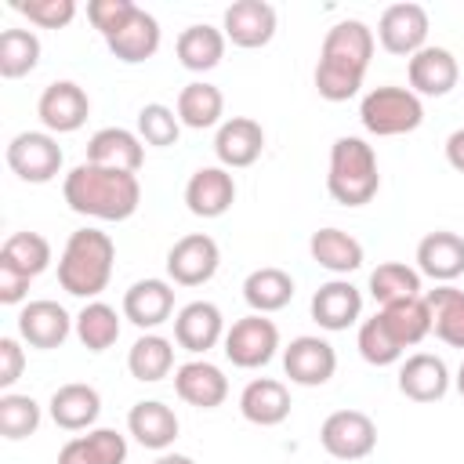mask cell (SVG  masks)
I'll return each instance as SVG.
<instances>
[{
	"label": "cell",
	"mask_w": 464,
	"mask_h": 464,
	"mask_svg": "<svg viewBox=\"0 0 464 464\" xmlns=\"http://www.w3.org/2000/svg\"><path fill=\"white\" fill-rule=\"evenodd\" d=\"M373 58V29L359 18H344L326 29L315 65V91L326 102H348L359 94Z\"/></svg>",
	"instance_id": "cell-1"
},
{
	"label": "cell",
	"mask_w": 464,
	"mask_h": 464,
	"mask_svg": "<svg viewBox=\"0 0 464 464\" xmlns=\"http://www.w3.org/2000/svg\"><path fill=\"white\" fill-rule=\"evenodd\" d=\"M62 196H65L69 210H76L83 218L127 221L141 203V181L130 170H109V167H94L83 160L65 174Z\"/></svg>",
	"instance_id": "cell-2"
},
{
	"label": "cell",
	"mask_w": 464,
	"mask_h": 464,
	"mask_svg": "<svg viewBox=\"0 0 464 464\" xmlns=\"http://www.w3.org/2000/svg\"><path fill=\"white\" fill-rule=\"evenodd\" d=\"M116 265V243L102 228H76L58 257V283L72 297H98Z\"/></svg>",
	"instance_id": "cell-3"
},
{
	"label": "cell",
	"mask_w": 464,
	"mask_h": 464,
	"mask_svg": "<svg viewBox=\"0 0 464 464\" xmlns=\"http://www.w3.org/2000/svg\"><path fill=\"white\" fill-rule=\"evenodd\" d=\"M326 188L341 207H366L377 188H381V170H377V152L362 138H337L330 145V170H326Z\"/></svg>",
	"instance_id": "cell-4"
},
{
	"label": "cell",
	"mask_w": 464,
	"mask_h": 464,
	"mask_svg": "<svg viewBox=\"0 0 464 464\" xmlns=\"http://www.w3.org/2000/svg\"><path fill=\"white\" fill-rule=\"evenodd\" d=\"M359 120L370 134L377 138H395V134H410L424 123V105L410 87H373L370 94H362L359 102Z\"/></svg>",
	"instance_id": "cell-5"
},
{
	"label": "cell",
	"mask_w": 464,
	"mask_h": 464,
	"mask_svg": "<svg viewBox=\"0 0 464 464\" xmlns=\"http://www.w3.org/2000/svg\"><path fill=\"white\" fill-rule=\"evenodd\" d=\"M279 348V326L268 319V315H243L236 319L228 330H225V355L232 366L239 370H257V366H268L272 355Z\"/></svg>",
	"instance_id": "cell-6"
},
{
	"label": "cell",
	"mask_w": 464,
	"mask_h": 464,
	"mask_svg": "<svg viewBox=\"0 0 464 464\" xmlns=\"http://www.w3.org/2000/svg\"><path fill=\"white\" fill-rule=\"evenodd\" d=\"M319 442L337 460H362L377 446V424L362 410H334L319 428Z\"/></svg>",
	"instance_id": "cell-7"
},
{
	"label": "cell",
	"mask_w": 464,
	"mask_h": 464,
	"mask_svg": "<svg viewBox=\"0 0 464 464\" xmlns=\"http://www.w3.org/2000/svg\"><path fill=\"white\" fill-rule=\"evenodd\" d=\"M7 167L29 185H44L62 170V145L51 130H22L7 141Z\"/></svg>",
	"instance_id": "cell-8"
},
{
	"label": "cell",
	"mask_w": 464,
	"mask_h": 464,
	"mask_svg": "<svg viewBox=\"0 0 464 464\" xmlns=\"http://www.w3.org/2000/svg\"><path fill=\"white\" fill-rule=\"evenodd\" d=\"M221 265V250L207 232H188L167 250V276L178 286H203L214 279Z\"/></svg>",
	"instance_id": "cell-9"
},
{
	"label": "cell",
	"mask_w": 464,
	"mask_h": 464,
	"mask_svg": "<svg viewBox=\"0 0 464 464\" xmlns=\"http://www.w3.org/2000/svg\"><path fill=\"white\" fill-rule=\"evenodd\" d=\"M36 116L51 134H72L87 123L91 116V98L80 83L72 80H54L44 87L40 102H36Z\"/></svg>",
	"instance_id": "cell-10"
},
{
	"label": "cell",
	"mask_w": 464,
	"mask_h": 464,
	"mask_svg": "<svg viewBox=\"0 0 464 464\" xmlns=\"http://www.w3.org/2000/svg\"><path fill=\"white\" fill-rule=\"evenodd\" d=\"M377 40L388 54L413 58L420 47H428V11L420 4H392L384 7L377 22Z\"/></svg>",
	"instance_id": "cell-11"
},
{
	"label": "cell",
	"mask_w": 464,
	"mask_h": 464,
	"mask_svg": "<svg viewBox=\"0 0 464 464\" xmlns=\"http://www.w3.org/2000/svg\"><path fill=\"white\" fill-rule=\"evenodd\" d=\"M283 370L294 384L301 388H319L334 377L337 370V352L330 341L323 337H312V334H301L294 337L286 348H283Z\"/></svg>",
	"instance_id": "cell-12"
},
{
	"label": "cell",
	"mask_w": 464,
	"mask_h": 464,
	"mask_svg": "<svg viewBox=\"0 0 464 464\" xmlns=\"http://www.w3.org/2000/svg\"><path fill=\"white\" fill-rule=\"evenodd\" d=\"M72 326H76V319L58 301H47V297L44 301H29L18 312V337L25 344H33V348H44V352L62 348L65 337L72 334Z\"/></svg>",
	"instance_id": "cell-13"
},
{
	"label": "cell",
	"mask_w": 464,
	"mask_h": 464,
	"mask_svg": "<svg viewBox=\"0 0 464 464\" xmlns=\"http://www.w3.org/2000/svg\"><path fill=\"white\" fill-rule=\"evenodd\" d=\"M406 80H410V91L420 98H442L457 87L460 80V65L457 58L446 51V47H420L410 62H406Z\"/></svg>",
	"instance_id": "cell-14"
},
{
	"label": "cell",
	"mask_w": 464,
	"mask_h": 464,
	"mask_svg": "<svg viewBox=\"0 0 464 464\" xmlns=\"http://www.w3.org/2000/svg\"><path fill=\"white\" fill-rule=\"evenodd\" d=\"M174 341L192 352V355H207L218 341H225V315L214 301H188L178 315H174Z\"/></svg>",
	"instance_id": "cell-15"
},
{
	"label": "cell",
	"mask_w": 464,
	"mask_h": 464,
	"mask_svg": "<svg viewBox=\"0 0 464 464\" xmlns=\"http://www.w3.org/2000/svg\"><path fill=\"white\" fill-rule=\"evenodd\" d=\"M174 392L181 402L196 410H214L228 399V377L221 373V366L207 359H188L174 370Z\"/></svg>",
	"instance_id": "cell-16"
},
{
	"label": "cell",
	"mask_w": 464,
	"mask_h": 464,
	"mask_svg": "<svg viewBox=\"0 0 464 464\" xmlns=\"http://www.w3.org/2000/svg\"><path fill=\"white\" fill-rule=\"evenodd\" d=\"M221 33L225 40H232L236 47H265L272 36H276V7L265 4V0H236L228 11H225V22H221Z\"/></svg>",
	"instance_id": "cell-17"
},
{
	"label": "cell",
	"mask_w": 464,
	"mask_h": 464,
	"mask_svg": "<svg viewBox=\"0 0 464 464\" xmlns=\"http://www.w3.org/2000/svg\"><path fill=\"white\" fill-rule=\"evenodd\" d=\"M214 152H218V163L225 170H239V167H250L257 163V156L265 152V130L257 120L250 116H232L218 127L214 134Z\"/></svg>",
	"instance_id": "cell-18"
},
{
	"label": "cell",
	"mask_w": 464,
	"mask_h": 464,
	"mask_svg": "<svg viewBox=\"0 0 464 464\" xmlns=\"http://www.w3.org/2000/svg\"><path fill=\"white\" fill-rule=\"evenodd\" d=\"M87 163L109 167V170H130L138 174L145 163V145L134 130L127 127H102L87 141Z\"/></svg>",
	"instance_id": "cell-19"
},
{
	"label": "cell",
	"mask_w": 464,
	"mask_h": 464,
	"mask_svg": "<svg viewBox=\"0 0 464 464\" xmlns=\"http://www.w3.org/2000/svg\"><path fill=\"white\" fill-rule=\"evenodd\" d=\"M174 315V286L167 279H138L123 294V319L138 330H156Z\"/></svg>",
	"instance_id": "cell-20"
},
{
	"label": "cell",
	"mask_w": 464,
	"mask_h": 464,
	"mask_svg": "<svg viewBox=\"0 0 464 464\" xmlns=\"http://www.w3.org/2000/svg\"><path fill=\"white\" fill-rule=\"evenodd\" d=\"M236 203V181L225 167H199L185 185V207L196 218H221Z\"/></svg>",
	"instance_id": "cell-21"
},
{
	"label": "cell",
	"mask_w": 464,
	"mask_h": 464,
	"mask_svg": "<svg viewBox=\"0 0 464 464\" xmlns=\"http://www.w3.org/2000/svg\"><path fill=\"white\" fill-rule=\"evenodd\" d=\"M359 315H362V294L348 279H330L312 294V319L330 334L348 330Z\"/></svg>",
	"instance_id": "cell-22"
},
{
	"label": "cell",
	"mask_w": 464,
	"mask_h": 464,
	"mask_svg": "<svg viewBox=\"0 0 464 464\" xmlns=\"http://www.w3.org/2000/svg\"><path fill=\"white\" fill-rule=\"evenodd\" d=\"M290 388L276 377H254L239 392V413L257 428H276L290 417Z\"/></svg>",
	"instance_id": "cell-23"
},
{
	"label": "cell",
	"mask_w": 464,
	"mask_h": 464,
	"mask_svg": "<svg viewBox=\"0 0 464 464\" xmlns=\"http://www.w3.org/2000/svg\"><path fill=\"white\" fill-rule=\"evenodd\" d=\"M47 410H51V420H54L62 431H91V424H94L98 413H102V395H98V388H91V384L69 381V384L54 388Z\"/></svg>",
	"instance_id": "cell-24"
},
{
	"label": "cell",
	"mask_w": 464,
	"mask_h": 464,
	"mask_svg": "<svg viewBox=\"0 0 464 464\" xmlns=\"http://www.w3.org/2000/svg\"><path fill=\"white\" fill-rule=\"evenodd\" d=\"M399 392L413 402H439L450 392V370L439 355L417 352L399 366Z\"/></svg>",
	"instance_id": "cell-25"
},
{
	"label": "cell",
	"mask_w": 464,
	"mask_h": 464,
	"mask_svg": "<svg viewBox=\"0 0 464 464\" xmlns=\"http://www.w3.org/2000/svg\"><path fill=\"white\" fill-rule=\"evenodd\" d=\"M417 272L435 283H453L457 276H464V236L428 232L417 243Z\"/></svg>",
	"instance_id": "cell-26"
},
{
	"label": "cell",
	"mask_w": 464,
	"mask_h": 464,
	"mask_svg": "<svg viewBox=\"0 0 464 464\" xmlns=\"http://www.w3.org/2000/svg\"><path fill=\"white\" fill-rule=\"evenodd\" d=\"M127 431L145 450H160L163 453L178 439V413L167 402H160V399H141L127 413Z\"/></svg>",
	"instance_id": "cell-27"
},
{
	"label": "cell",
	"mask_w": 464,
	"mask_h": 464,
	"mask_svg": "<svg viewBox=\"0 0 464 464\" xmlns=\"http://www.w3.org/2000/svg\"><path fill=\"white\" fill-rule=\"evenodd\" d=\"M58 464H127V439L116 428H91L58 450Z\"/></svg>",
	"instance_id": "cell-28"
},
{
	"label": "cell",
	"mask_w": 464,
	"mask_h": 464,
	"mask_svg": "<svg viewBox=\"0 0 464 464\" xmlns=\"http://www.w3.org/2000/svg\"><path fill=\"white\" fill-rule=\"evenodd\" d=\"M105 47L112 51V58H120L127 65H138V62H145V58H152L160 51V22L145 7H138L127 18L123 29H116L112 36H105Z\"/></svg>",
	"instance_id": "cell-29"
},
{
	"label": "cell",
	"mask_w": 464,
	"mask_h": 464,
	"mask_svg": "<svg viewBox=\"0 0 464 464\" xmlns=\"http://www.w3.org/2000/svg\"><path fill=\"white\" fill-rule=\"evenodd\" d=\"M243 301L250 304V312L257 315H268V312H279L294 301V279L290 272L276 268V265H265V268H254L246 279H243Z\"/></svg>",
	"instance_id": "cell-30"
},
{
	"label": "cell",
	"mask_w": 464,
	"mask_h": 464,
	"mask_svg": "<svg viewBox=\"0 0 464 464\" xmlns=\"http://www.w3.org/2000/svg\"><path fill=\"white\" fill-rule=\"evenodd\" d=\"M308 254L315 265H323L334 276H348L362 265V243L341 228H319L308 239Z\"/></svg>",
	"instance_id": "cell-31"
},
{
	"label": "cell",
	"mask_w": 464,
	"mask_h": 464,
	"mask_svg": "<svg viewBox=\"0 0 464 464\" xmlns=\"http://www.w3.org/2000/svg\"><path fill=\"white\" fill-rule=\"evenodd\" d=\"M381 323L388 326V334L399 341V348H413L420 344L428 334H431V308L424 297H406V301H395V304H384L381 312Z\"/></svg>",
	"instance_id": "cell-32"
},
{
	"label": "cell",
	"mask_w": 464,
	"mask_h": 464,
	"mask_svg": "<svg viewBox=\"0 0 464 464\" xmlns=\"http://www.w3.org/2000/svg\"><path fill=\"white\" fill-rule=\"evenodd\" d=\"M174 51H178V62L188 72H207L225 58V33L207 25V22L203 25H188V29H181Z\"/></svg>",
	"instance_id": "cell-33"
},
{
	"label": "cell",
	"mask_w": 464,
	"mask_h": 464,
	"mask_svg": "<svg viewBox=\"0 0 464 464\" xmlns=\"http://www.w3.org/2000/svg\"><path fill=\"white\" fill-rule=\"evenodd\" d=\"M424 301L431 308V334L450 348H464V290L435 286L424 294Z\"/></svg>",
	"instance_id": "cell-34"
},
{
	"label": "cell",
	"mask_w": 464,
	"mask_h": 464,
	"mask_svg": "<svg viewBox=\"0 0 464 464\" xmlns=\"http://www.w3.org/2000/svg\"><path fill=\"white\" fill-rule=\"evenodd\" d=\"M221 112H225V94L207 83V80H192L181 87L178 94V120L192 130H207L214 123H221Z\"/></svg>",
	"instance_id": "cell-35"
},
{
	"label": "cell",
	"mask_w": 464,
	"mask_h": 464,
	"mask_svg": "<svg viewBox=\"0 0 464 464\" xmlns=\"http://www.w3.org/2000/svg\"><path fill=\"white\" fill-rule=\"evenodd\" d=\"M127 370L141 384H156L174 370V344L160 334H141L127 352Z\"/></svg>",
	"instance_id": "cell-36"
},
{
	"label": "cell",
	"mask_w": 464,
	"mask_h": 464,
	"mask_svg": "<svg viewBox=\"0 0 464 464\" xmlns=\"http://www.w3.org/2000/svg\"><path fill=\"white\" fill-rule=\"evenodd\" d=\"M0 265L14 268L25 279H36L51 265V243L40 232H14L0 246Z\"/></svg>",
	"instance_id": "cell-37"
},
{
	"label": "cell",
	"mask_w": 464,
	"mask_h": 464,
	"mask_svg": "<svg viewBox=\"0 0 464 464\" xmlns=\"http://www.w3.org/2000/svg\"><path fill=\"white\" fill-rule=\"evenodd\" d=\"M370 294L373 301L384 308V304H395V301H406V297H424L420 294V272L402 265V261H384L370 272Z\"/></svg>",
	"instance_id": "cell-38"
},
{
	"label": "cell",
	"mask_w": 464,
	"mask_h": 464,
	"mask_svg": "<svg viewBox=\"0 0 464 464\" xmlns=\"http://www.w3.org/2000/svg\"><path fill=\"white\" fill-rule=\"evenodd\" d=\"M72 330H76V337H80V344H83L87 352H105V348H112L116 337H120V315H116V308L105 304V301H87V304L80 308Z\"/></svg>",
	"instance_id": "cell-39"
},
{
	"label": "cell",
	"mask_w": 464,
	"mask_h": 464,
	"mask_svg": "<svg viewBox=\"0 0 464 464\" xmlns=\"http://www.w3.org/2000/svg\"><path fill=\"white\" fill-rule=\"evenodd\" d=\"M40 62V36L33 29H4L0 33V76L18 80L33 72Z\"/></svg>",
	"instance_id": "cell-40"
},
{
	"label": "cell",
	"mask_w": 464,
	"mask_h": 464,
	"mask_svg": "<svg viewBox=\"0 0 464 464\" xmlns=\"http://www.w3.org/2000/svg\"><path fill=\"white\" fill-rule=\"evenodd\" d=\"M40 428V402L33 395H0V435L18 442V439H29L33 431Z\"/></svg>",
	"instance_id": "cell-41"
},
{
	"label": "cell",
	"mask_w": 464,
	"mask_h": 464,
	"mask_svg": "<svg viewBox=\"0 0 464 464\" xmlns=\"http://www.w3.org/2000/svg\"><path fill=\"white\" fill-rule=\"evenodd\" d=\"M181 134V120H178V109L163 105V102H149L141 105L138 112V138L145 145H156V149H167L174 145Z\"/></svg>",
	"instance_id": "cell-42"
},
{
	"label": "cell",
	"mask_w": 464,
	"mask_h": 464,
	"mask_svg": "<svg viewBox=\"0 0 464 464\" xmlns=\"http://www.w3.org/2000/svg\"><path fill=\"white\" fill-rule=\"evenodd\" d=\"M355 344H359V355H362L370 366H392V362L402 359V348H399V341L388 334V326L381 323V315L362 319Z\"/></svg>",
	"instance_id": "cell-43"
},
{
	"label": "cell",
	"mask_w": 464,
	"mask_h": 464,
	"mask_svg": "<svg viewBox=\"0 0 464 464\" xmlns=\"http://www.w3.org/2000/svg\"><path fill=\"white\" fill-rule=\"evenodd\" d=\"M11 7L40 29H62L76 18V0H14Z\"/></svg>",
	"instance_id": "cell-44"
},
{
	"label": "cell",
	"mask_w": 464,
	"mask_h": 464,
	"mask_svg": "<svg viewBox=\"0 0 464 464\" xmlns=\"http://www.w3.org/2000/svg\"><path fill=\"white\" fill-rule=\"evenodd\" d=\"M134 11H138L134 0H91V4H87V18H91V25H94L102 36H112L116 29H123Z\"/></svg>",
	"instance_id": "cell-45"
},
{
	"label": "cell",
	"mask_w": 464,
	"mask_h": 464,
	"mask_svg": "<svg viewBox=\"0 0 464 464\" xmlns=\"http://www.w3.org/2000/svg\"><path fill=\"white\" fill-rule=\"evenodd\" d=\"M25 366V352L14 337H0V388H11L22 377Z\"/></svg>",
	"instance_id": "cell-46"
},
{
	"label": "cell",
	"mask_w": 464,
	"mask_h": 464,
	"mask_svg": "<svg viewBox=\"0 0 464 464\" xmlns=\"http://www.w3.org/2000/svg\"><path fill=\"white\" fill-rule=\"evenodd\" d=\"M446 163L464 174V127H457V130L446 138Z\"/></svg>",
	"instance_id": "cell-47"
},
{
	"label": "cell",
	"mask_w": 464,
	"mask_h": 464,
	"mask_svg": "<svg viewBox=\"0 0 464 464\" xmlns=\"http://www.w3.org/2000/svg\"><path fill=\"white\" fill-rule=\"evenodd\" d=\"M152 464H196L192 457H185V453H160Z\"/></svg>",
	"instance_id": "cell-48"
},
{
	"label": "cell",
	"mask_w": 464,
	"mask_h": 464,
	"mask_svg": "<svg viewBox=\"0 0 464 464\" xmlns=\"http://www.w3.org/2000/svg\"><path fill=\"white\" fill-rule=\"evenodd\" d=\"M457 392H460V399H464V362H460V370H457Z\"/></svg>",
	"instance_id": "cell-49"
}]
</instances>
